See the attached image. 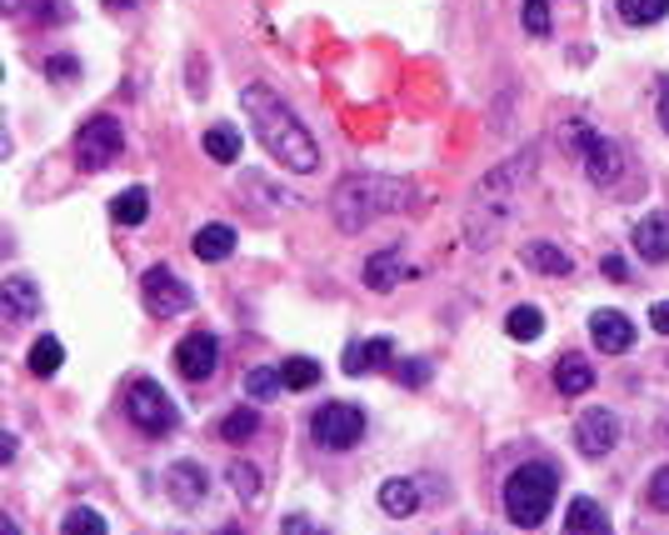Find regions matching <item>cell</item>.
<instances>
[{
  "mask_svg": "<svg viewBox=\"0 0 669 535\" xmlns=\"http://www.w3.org/2000/svg\"><path fill=\"white\" fill-rule=\"evenodd\" d=\"M649 506L659 515H669V465H659L655 476H649Z\"/></svg>",
  "mask_w": 669,
  "mask_h": 535,
  "instance_id": "35",
  "label": "cell"
},
{
  "mask_svg": "<svg viewBox=\"0 0 669 535\" xmlns=\"http://www.w3.org/2000/svg\"><path fill=\"white\" fill-rule=\"evenodd\" d=\"M240 131L236 126H211V131H205V155H211V160H220V166H236L240 160Z\"/></svg>",
  "mask_w": 669,
  "mask_h": 535,
  "instance_id": "25",
  "label": "cell"
},
{
  "mask_svg": "<svg viewBox=\"0 0 669 535\" xmlns=\"http://www.w3.org/2000/svg\"><path fill=\"white\" fill-rule=\"evenodd\" d=\"M599 265H605V275H610V281H624V275H630V265H624L620 255H605Z\"/></svg>",
  "mask_w": 669,
  "mask_h": 535,
  "instance_id": "37",
  "label": "cell"
},
{
  "mask_svg": "<svg viewBox=\"0 0 669 535\" xmlns=\"http://www.w3.org/2000/svg\"><path fill=\"white\" fill-rule=\"evenodd\" d=\"M310 436H315V445H325V451H355L365 440V411L360 405H345V401L320 405L315 416H310Z\"/></svg>",
  "mask_w": 669,
  "mask_h": 535,
  "instance_id": "7",
  "label": "cell"
},
{
  "mask_svg": "<svg viewBox=\"0 0 669 535\" xmlns=\"http://www.w3.org/2000/svg\"><path fill=\"white\" fill-rule=\"evenodd\" d=\"M110 215H116V226H141L145 215H151V191L145 186H130L110 201Z\"/></svg>",
  "mask_w": 669,
  "mask_h": 535,
  "instance_id": "23",
  "label": "cell"
},
{
  "mask_svg": "<svg viewBox=\"0 0 669 535\" xmlns=\"http://www.w3.org/2000/svg\"><path fill=\"white\" fill-rule=\"evenodd\" d=\"M260 430V416L250 411V405H240V411H230V416L220 420V440H230V445H240V440H250Z\"/></svg>",
  "mask_w": 669,
  "mask_h": 535,
  "instance_id": "30",
  "label": "cell"
},
{
  "mask_svg": "<svg viewBox=\"0 0 669 535\" xmlns=\"http://www.w3.org/2000/svg\"><path fill=\"white\" fill-rule=\"evenodd\" d=\"M630 25H659L669 15V0H614Z\"/></svg>",
  "mask_w": 669,
  "mask_h": 535,
  "instance_id": "29",
  "label": "cell"
},
{
  "mask_svg": "<svg viewBox=\"0 0 669 535\" xmlns=\"http://www.w3.org/2000/svg\"><path fill=\"white\" fill-rule=\"evenodd\" d=\"M40 310V290L31 275H5V316L11 321H31Z\"/></svg>",
  "mask_w": 669,
  "mask_h": 535,
  "instance_id": "19",
  "label": "cell"
},
{
  "mask_svg": "<svg viewBox=\"0 0 669 535\" xmlns=\"http://www.w3.org/2000/svg\"><path fill=\"white\" fill-rule=\"evenodd\" d=\"M141 296H145V310L160 316V321H176V316H186V310L195 306V290H190L170 265H151V271L141 275Z\"/></svg>",
  "mask_w": 669,
  "mask_h": 535,
  "instance_id": "8",
  "label": "cell"
},
{
  "mask_svg": "<svg viewBox=\"0 0 669 535\" xmlns=\"http://www.w3.org/2000/svg\"><path fill=\"white\" fill-rule=\"evenodd\" d=\"M560 141L570 145L580 160H585L589 180H599V186H614V180L624 176V151L610 141V135H599L589 120H564Z\"/></svg>",
  "mask_w": 669,
  "mask_h": 535,
  "instance_id": "5",
  "label": "cell"
},
{
  "mask_svg": "<svg viewBox=\"0 0 669 535\" xmlns=\"http://www.w3.org/2000/svg\"><path fill=\"white\" fill-rule=\"evenodd\" d=\"M649 325H655L659 335H669V300H655V306H649Z\"/></svg>",
  "mask_w": 669,
  "mask_h": 535,
  "instance_id": "36",
  "label": "cell"
},
{
  "mask_svg": "<svg viewBox=\"0 0 669 535\" xmlns=\"http://www.w3.org/2000/svg\"><path fill=\"white\" fill-rule=\"evenodd\" d=\"M505 335H510V341H519V345L540 341V335H545V316L535 306H515L505 316Z\"/></svg>",
  "mask_w": 669,
  "mask_h": 535,
  "instance_id": "26",
  "label": "cell"
},
{
  "mask_svg": "<svg viewBox=\"0 0 669 535\" xmlns=\"http://www.w3.org/2000/svg\"><path fill=\"white\" fill-rule=\"evenodd\" d=\"M575 445H580V455H589V461L610 455L614 445H620V416H614V411H605V405L585 411V416L575 420Z\"/></svg>",
  "mask_w": 669,
  "mask_h": 535,
  "instance_id": "10",
  "label": "cell"
},
{
  "mask_svg": "<svg viewBox=\"0 0 669 535\" xmlns=\"http://www.w3.org/2000/svg\"><path fill=\"white\" fill-rule=\"evenodd\" d=\"M195 255H200L205 265L230 261V255H236V230L220 226V221H211V226H200V230H195Z\"/></svg>",
  "mask_w": 669,
  "mask_h": 535,
  "instance_id": "17",
  "label": "cell"
},
{
  "mask_svg": "<svg viewBox=\"0 0 669 535\" xmlns=\"http://www.w3.org/2000/svg\"><path fill=\"white\" fill-rule=\"evenodd\" d=\"M280 391H285L280 366H255V370L246 376V395H250V401H275Z\"/></svg>",
  "mask_w": 669,
  "mask_h": 535,
  "instance_id": "27",
  "label": "cell"
},
{
  "mask_svg": "<svg viewBox=\"0 0 669 535\" xmlns=\"http://www.w3.org/2000/svg\"><path fill=\"white\" fill-rule=\"evenodd\" d=\"M126 416L141 436H176V426H180L176 401H170L165 385H155L151 376H135V381L126 385Z\"/></svg>",
  "mask_w": 669,
  "mask_h": 535,
  "instance_id": "6",
  "label": "cell"
},
{
  "mask_svg": "<svg viewBox=\"0 0 669 535\" xmlns=\"http://www.w3.org/2000/svg\"><path fill=\"white\" fill-rule=\"evenodd\" d=\"M554 391H560V395L595 391V366H589L585 356H560V360H554Z\"/></svg>",
  "mask_w": 669,
  "mask_h": 535,
  "instance_id": "18",
  "label": "cell"
},
{
  "mask_svg": "<svg viewBox=\"0 0 669 535\" xmlns=\"http://www.w3.org/2000/svg\"><path fill=\"white\" fill-rule=\"evenodd\" d=\"M630 240H634V250H640L645 261L665 265V261H669V215H665V211L645 215V221H640V226L630 230Z\"/></svg>",
  "mask_w": 669,
  "mask_h": 535,
  "instance_id": "15",
  "label": "cell"
},
{
  "mask_svg": "<svg viewBox=\"0 0 669 535\" xmlns=\"http://www.w3.org/2000/svg\"><path fill=\"white\" fill-rule=\"evenodd\" d=\"M280 376H285V391H310L325 370H320V360H310V356H290L280 366Z\"/></svg>",
  "mask_w": 669,
  "mask_h": 535,
  "instance_id": "28",
  "label": "cell"
},
{
  "mask_svg": "<svg viewBox=\"0 0 669 535\" xmlns=\"http://www.w3.org/2000/svg\"><path fill=\"white\" fill-rule=\"evenodd\" d=\"M410 201H415V186L399 176H345L341 186L330 191V215H335V226H341L345 236H355V230L405 211Z\"/></svg>",
  "mask_w": 669,
  "mask_h": 535,
  "instance_id": "2",
  "label": "cell"
},
{
  "mask_svg": "<svg viewBox=\"0 0 669 535\" xmlns=\"http://www.w3.org/2000/svg\"><path fill=\"white\" fill-rule=\"evenodd\" d=\"M215 366H220V341L211 331H190L186 341L176 345V370L186 381H211Z\"/></svg>",
  "mask_w": 669,
  "mask_h": 535,
  "instance_id": "11",
  "label": "cell"
},
{
  "mask_svg": "<svg viewBox=\"0 0 669 535\" xmlns=\"http://www.w3.org/2000/svg\"><path fill=\"white\" fill-rule=\"evenodd\" d=\"M120 151H126V131H120L116 116H91L81 126V135H75V160L85 170H106Z\"/></svg>",
  "mask_w": 669,
  "mask_h": 535,
  "instance_id": "9",
  "label": "cell"
},
{
  "mask_svg": "<svg viewBox=\"0 0 669 535\" xmlns=\"http://www.w3.org/2000/svg\"><path fill=\"white\" fill-rule=\"evenodd\" d=\"M405 275H410V265H405V250H395V246L365 261V286L370 290H395Z\"/></svg>",
  "mask_w": 669,
  "mask_h": 535,
  "instance_id": "16",
  "label": "cell"
},
{
  "mask_svg": "<svg viewBox=\"0 0 669 535\" xmlns=\"http://www.w3.org/2000/svg\"><path fill=\"white\" fill-rule=\"evenodd\" d=\"M659 126L669 131V75H659Z\"/></svg>",
  "mask_w": 669,
  "mask_h": 535,
  "instance_id": "38",
  "label": "cell"
},
{
  "mask_svg": "<svg viewBox=\"0 0 669 535\" xmlns=\"http://www.w3.org/2000/svg\"><path fill=\"white\" fill-rule=\"evenodd\" d=\"M634 335L640 331H634V321L624 310H595V316H589V341H595L605 356H624L634 345Z\"/></svg>",
  "mask_w": 669,
  "mask_h": 535,
  "instance_id": "13",
  "label": "cell"
},
{
  "mask_svg": "<svg viewBox=\"0 0 669 535\" xmlns=\"http://www.w3.org/2000/svg\"><path fill=\"white\" fill-rule=\"evenodd\" d=\"M15 445H21V440H15V436H5V440H0V461H15Z\"/></svg>",
  "mask_w": 669,
  "mask_h": 535,
  "instance_id": "39",
  "label": "cell"
},
{
  "mask_svg": "<svg viewBox=\"0 0 669 535\" xmlns=\"http://www.w3.org/2000/svg\"><path fill=\"white\" fill-rule=\"evenodd\" d=\"M525 265H529V271H540V275H570V271H575V261H570L560 246H550V240L525 246Z\"/></svg>",
  "mask_w": 669,
  "mask_h": 535,
  "instance_id": "22",
  "label": "cell"
},
{
  "mask_svg": "<svg viewBox=\"0 0 669 535\" xmlns=\"http://www.w3.org/2000/svg\"><path fill=\"white\" fill-rule=\"evenodd\" d=\"M380 511L385 515H395V521H405V515H415L420 511V486H415V480H385V486H380Z\"/></svg>",
  "mask_w": 669,
  "mask_h": 535,
  "instance_id": "20",
  "label": "cell"
},
{
  "mask_svg": "<svg viewBox=\"0 0 669 535\" xmlns=\"http://www.w3.org/2000/svg\"><path fill=\"white\" fill-rule=\"evenodd\" d=\"M380 366H395V345H390V335H370V341H350L341 350V370L345 376H370V370Z\"/></svg>",
  "mask_w": 669,
  "mask_h": 535,
  "instance_id": "14",
  "label": "cell"
},
{
  "mask_svg": "<svg viewBox=\"0 0 669 535\" xmlns=\"http://www.w3.org/2000/svg\"><path fill=\"white\" fill-rule=\"evenodd\" d=\"M554 496H560V476H554V465L525 461L519 471H510V480H505V515H510V525H519V531L545 525V515L554 511Z\"/></svg>",
  "mask_w": 669,
  "mask_h": 535,
  "instance_id": "4",
  "label": "cell"
},
{
  "mask_svg": "<svg viewBox=\"0 0 669 535\" xmlns=\"http://www.w3.org/2000/svg\"><path fill=\"white\" fill-rule=\"evenodd\" d=\"M60 531L65 535H106V515L91 511V506H75V511H65V521H60Z\"/></svg>",
  "mask_w": 669,
  "mask_h": 535,
  "instance_id": "31",
  "label": "cell"
},
{
  "mask_svg": "<svg viewBox=\"0 0 669 535\" xmlns=\"http://www.w3.org/2000/svg\"><path fill=\"white\" fill-rule=\"evenodd\" d=\"M240 106H246V116H250V126H255L260 145H265V151H271L285 170H295V176H315V170H320L315 135L300 126V116H295L280 96H275L271 85H246V91H240Z\"/></svg>",
  "mask_w": 669,
  "mask_h": 535,
  "instance_id": "1",
  "label": "cell"
},
{
  "mask_svg": "<svg viewBox=\"0 0 669 535\" xmlns=\"http://www.w3.org/2000/svg\"><path fill=\"white\" fill-rule=\"evenodd\" d=\"M230 486H236V496L250 506V500H260V471L246 461H230Z\"/></svg>",
  "mask_w": 669,
  "mask_h": 535,
  "instance_id": "32",
  "label": "cell"
},
{
  "mask_svg": "<svg viewBox=\"0 0 669 535\" xmlns=\"http://www.w3.org/2000/svg\"><path fill=\"white\" fill-rule=\"evenodd\" d=\"M25 366H31V376H40V381H46V376H56V370L65 366V345H60L56 335H40V341L31 345Z\"/></svg>",
  "mask_w": 669,
  "mask_h": 535,
  "instance_id": "24",
  "label": "cell"
},
{
  "mask_svg": "<svg viewBox=\"0 0 669 535\" xmlns=\"http://www.w3.org/2000/svg\"><path fill=\"white\" fill-rule=\"evenodd\" d=\"M519 21H525L529 36H550V0H525V5H519Z\"/></svg>",
  "mask_w": 669,
  "mask_h": 535,
  "instance_id": "33",
  "label": "cell"
},
{
  "mask_svg": "<svg viewBox=\"0 0 669 535\" xmlns=\"http://www.w3.org/2000/svg\"><path fill=\"white\" fill-rule=\"evenodd\" d=\"M529 170H535V151L515 155L510 166L490 170V176L475 186L470 195V215H465V230H470V246H494L500 240V230L510 226V211H515V191L519 180H529Z\"/></svg>",
  "mask_w": 669,
  "mask_h": 535,
  "instance_id": "3",
  "label": "cell"
},
{
  "mask_svg": "<svg viewBox=\"0 0 669 535\" xmlns=\"http://www.w3.org/2000/svg\"><path fill=\"white\" fill-rule=\"evenodd\" d=\"M205 490H211V476H205V465H195V461L165 465V496L176 500L180 511H195L200 500H205Z\"/></svg>",
  "mask_w": 669,
  "mask_h": 535,
  "instance_id": "12",
  "label": "cell"
},
{
  "mask_svg": "<svg viewBox=\"0 0 669 535\" xmlns=\"http://www.w3.org/2000/svg\"><path fill=\"white\" fill-rule=\"evenodd\" d=\"M564 531L570 535H585V531H610V515H605V506H595L589 496H575L570 500V511H564Z\"/></svg>",
  "mask_w": 669,
  "mask_h": 535,
  "instance_id": "21",
  "label": "cell"
},
{
  "mask_svg": "<svg viewBox=\"0 0 669 535\" xmlns=\"http://www.w3.org/2000/svg\"><path fill=\"white\" fill-rule=\"evenodd\" d=\"M395 381L410 385V391H420V385L430 381V360H395Z\"/></svg>",
  "mask_w": 669,
  "mask_h": 535,
  "instance_id": "34",
  "label": "cell"
}]
</instances>
